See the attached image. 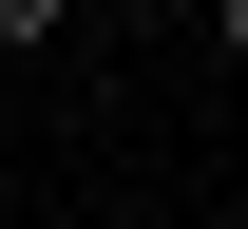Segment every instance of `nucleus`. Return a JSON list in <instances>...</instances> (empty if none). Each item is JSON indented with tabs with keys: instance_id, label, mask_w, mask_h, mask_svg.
<instances>
[{
	"instance_id": "1",
	"label": "nucleus",
	"mask_w": 248,
	"mask_h": 229,
	"mask_svg": "<svg viewBox=\"0 0 248 229\" xmlns=\"http://www.w3.org/2000/svg\"><path fill=\"white\" fill-rule=\"evenodd\" d=\"M77 38V0H0V58H58Z\"/></svg>"
},
{
	"instance_id": "2",
	"label": "nucleus",
	"mask_w": 248,
	"mask_h": 229,
	"mask_svg": "<svg viewBox=\"0 0 248 229\" xmlns=\"http://www.w3.org/2000/svg\"><path fill=\"white\" fill-rule=\"evenodd\" d=\"M210 38H229V58H248V0H210Z\"/></svg>"
}]
</instances>
